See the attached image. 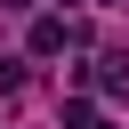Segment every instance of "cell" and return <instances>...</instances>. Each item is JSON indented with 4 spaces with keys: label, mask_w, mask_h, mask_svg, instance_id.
Here are the masks:
<instances>
[{
    "label": "cell",
    "mask_w": 129,
    "mask_h": 129,
    "mask_svg": "<svg viewBox=\"0 0 129 129\" xmlns=\"http://www.w3.org/2000/svg\"><path fill=\"white\" fill-rule=\"evenodd\" d=\"M24 89V56H0V97H16Z\"/></svg>",
    "instance_id": "2"
},
{
    "label": "cell",
    "mask_w": 129,
    "mask_h": 129,
    "mask_svg": "<svg viewBox=\"0 0 129 129\" xmlns=\"http://www.w3.org/2000/svg\"><path fill=\"white\" fill-rule=\"evenodd\" d=\"M105 8H113V0H105Z\"/></svg>",
    "instance_id": "3"
},
{
    "label": "cell",
    "mask_w": 129,
    "mask_h": 129,
    "mask_svg": "<svg viewBox=\"0 0 129 129\" xmlns=\"http://www.w3.org/2000/svg\"><path fill=\"white\" fill-rule=\"evenodd\" d=\"M64 48H73V24L64 16H40L32 24V56H64Z\"/></svg>",
    "instance_id": "1"
}]
</instances>
